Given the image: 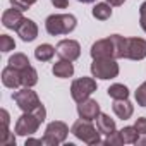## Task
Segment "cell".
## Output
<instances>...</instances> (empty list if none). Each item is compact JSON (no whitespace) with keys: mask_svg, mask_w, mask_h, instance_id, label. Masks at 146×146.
Here are the masks:
<instances>
[{"mask_svg":"<svg viewBox=\"0 0 146 146\" xmlns=\"http://www.w3.org/2000/svg\"><path fill=\"white\" fill-rule=\"evenodd\" d=\"M78 113H79V117H81V119L95 120L102 112H100V105L96 103V100L86 98V100L79 102V105H78Z\"/></svg>","mask_w":146,"mask_h":146,"instance_id":"cell-11","label":"cell"},{"mask_svg":"<svg viewBox=\"0 0 146 146\" xmlns=\"http://www.w3.org/2000/svg\"><path fill=\"white\" fill-rule=\"evenodd\" d=\"M41 119L35 112H24L16 122V134L17 136H31L38 131Z\"/></svg>","mask_w":146,"mask_h":146,"instance_id":"cell-7","label":"cell"},{"mask_svg":"<svg viewBox=\"0 0 146 146\" xmlns=\"http://www.w3.org/2000/svg\"><path fill=\"white\" fill-rule=\"evenodd\" d=\"M0 144L2 146H16V137L9 129H0Z\"/></svg>","mask_w":146,"mask_h":146,"instance_id":"cell-24","label":"cell"},{"mask_svg":"<svg viewBox=\"0 0 146 146\" xmlns=\"http://www.w3.org/2000/svg\"><path fill=\"white\" fill-rule=\"evenodd\" d=\"M146 57V41L143 38H125L124 58L143 60Z\"/></svg>","mask_w":146,"mask_h":146,"instance_id":"cell-9","label":"cell"},{"mask_svg":"<svg viewBox=\"0 0 146 146\" xmlns=\"http://www.w3.org/2000/svg\"><path fill=\"white\" fill-rule=\"evenodd\" d=\"M57 55L64 60H76L81 55V45L76 40H62L57 45Z\"/></svg>","mask_w":146,"mask_h":146,"instance_id":"cell-10","label":"cell"},{"mask_svg":"<svg viewBox=\"0 0 146 146\" xmlns=\"http://www.w3.org/2000/svg\"><path fill=\"white\" fill-rule=\"evenodd\" d=\"M0 117H2V125H0V129H9V112L7 110H0Z\"/></svg>","mask_w":146,"mask_h":146,"instance_id":"cell-31","label":"cell"},{"mask_svg":"<svg viewBox=\"0 0 146 146\" xmlns=\"http://www.w3.org/2000/svg\"><path fill=\"white\" fill-rule=\"evenodd\" d=\"M96 129H98L102 134L108 136V134L115 132V122H113V119H110L107 113H100V115L96 117Z\"/></svg>","mask_w":146,"mask_h":146,"instance_id":"cell-17","label":"cell"},{"mask_svg":"<svg viewBox=\"0 0 146 146\" xmlns=\"http://www.w3.org/2000/svg\"><path fill=\"white\" fill-rule=\"evenodd\" d=\"M136 144H146V134H144V137L143 139H137V143Z\"/></svg>","mask_w":146,"mask_h":146,"instance_id":"cell-35","label":"cell"},{"mask_svg":"<svg viewBox=\"0 0 146 146\" xmlns=\"http://www.w3.org/2000/svg\"><path fill=\"white\" fill-rule=\"evenodd\" d=\"M119 132H120L122 141L127 143V144H134V143H137V139H139V137H137L139 132H137L136 127H124V129H120Z\"/></svg>","mask_w":146,"mask_h":146,"instance_id":"cell-22","label":"cell"},{"mask_svg":"<svg viewBox=\"0 0 146 146\" xmlns=\"http://www.w3.org/2000/svg\"><path fill=\"white\" fill-rule=\"evenodd\" d=\"M139 24H141L143 31L146 33V0L141 4V7H139Z\"/></svg>","mask_w":146,"mask_h":146,"instance_id":"cell-29","label":"cell"},{"mask_svg":"<svg viewBox=\"0 0 146 146\" xmlns=\"http://www.w3.org/2000/svg\"><path fill=\"white\" fill-rule=\"evenodd\" d=\"M70 132L74 134L78 139H81L83 143H86V144H100L102 143L100 131L95 129L91 120H86V119H79L78 122H74Z\"/></svg>","mask_w":146,"mask_h":146,"instance_id":"cell-3","label":"cell"},{"mask_svg":"<svg viewBox=\"0 0 146 146\" xmlns=\"http://www.w3.org/2000/svg\"><path fill=\"white\" fill-rule=\"evenodd\" d=\"M21 81H23V86L33 88V86L38 83V72H36L31 65L24 67V69L21 70Z\"/></svg>","mask_w":146,"mask_h":146,"instance_id":"cell-19","label":"cell"},{"mask_svg":"<svg viewBox=\"0 0 146 146\" xmlns=\"http://www.w3.org/2000/svg\"><path fill=\"white\" fill-rule=\"evenodd\" d=\"M52 72H53L57 78L65 79V78H70L72 74H74V65L70 64V60H64V58H62V60H58V62L53 64Z\"/></svg>","mask_w":146,"mask_h":146,"instance_id":"cell-16","label":"cell"},{"mask_svg":"<svg viewBox=\"0 0 146 146\" xmlns=\"http://www.w3.org/2000/svg\"><path fill=\"white\" fill-rule=\"evenodd\" d=\"M14 48H16V43H14V40L11 36H7V35L0 36V50L2 52H11Z\"/></svg>","mask_w":146,"mask_h":146,"instance_id":"cell-25","label":"cell"},{"mask_svg":"<svg viewBox=\"0 0 146 146\" xmlns=\"http://www.w3.org/2000/svg\"><path fill=\"white\" fill-rule=\"evenodd\" d=\"M12 98H14V102L17 103V107H19L23 112H35V110L41 105L38 95H36L31 88H26V86H24L23 90L16 91V93L12 95Z\"/></svg>","mask_w":146,"mask_h":146,"instance_id":"cell-6","label":"cell"},{"mask_svg":"<svg viewBox=\"0 0 146 146\" xmlns=\"http://www.w3.org/2000/svg\"><path fill=\"white\" fill-rule=\"evenodd\" d=\"M17 35L21 36V40L23 41H33V40H36V36H38V26L35 24V21H31V19H23V23L17 26Z\"/></svg>","mask_w":146,"mask_h":146,"instance_id":"cell-13","label":"cell"},{"mask_svg":"<svg viewBox=\"0 0 146 146\" xmlns=\"http://www.w3.org/2000/svg\"><path fill=\"white\" fill-rule=\"evenodd\" d=\"M105 144H124V141H122V137H120V132H112V134H108L107 136V139H105Z\"/></svg>","mask_w":146,"mask_h":146,"instance_id":"cell-28","label":"cell"},{"mask_svg":"<svg viewBox=\"0 0 146 146\" xmlns=\"http://www.w3.org/2000/svg\"><path fill=\"white\" fill-rule=\"evenodd\" d=\"M134 127L137 129V132L139 134H146V117H139L137 120H136V124H134Z\"/></svg>","mask_w":146,"mask_h":146,"instance_id":"cell-30","label":"cell"},{"mask_svg":"<svg viewBox=\"0 0 146 146\" xmlns=\"http://www.w3.org/2000/svg\"><path fill=\"white\" fill-rule=\"evenodd\" d=\"M107 2L110 4V5H113V7H119V5H122L125 0H107Z\"/></svg>","mask_w":146,"mask_h":146,"instance_id":"cell-34","label":"cell"},{"mask_svg":"<svg viewBox=\"0 0 146 146\" xmlns=\"http://www.w3.org/2000/svg\"><path fill=\"white\" fill-rule=\"evenodd\" d=\"M107 93H108V96L113 98V100H125V98L129 96V90H127V86H124V84H112V86L107 90Z\"/></svg>","mask_w":146,"mask_h":146,"instance_id":"cell-21","label":"cell"},{"mask_svg":"<svg viewBox=\"0 0 146 146\" xmlns=\"http://www.w3.org/2000/svg\"><path fill=\"white\" fill-rule=\"evenodd\" d=\"M9 65H12V67L19 69V70H23L24 67L29 65V60H28V57H26L24 53H14V55L9 58Z\"/></svg>","mask_w":146,"mask_h":146,"instance_id":"cell-23","label":"cell"},{"mask_svg":"<svg viewBox=\"0 0 146 146\" xmlns=\"http://www.w3.org/2000/svg\"><path fill=\"white\" fill-rule=\"evenodd\" d=\"M76 26H78V21L72 14H53L45 21V29L50 36L69 35L70 31L76 29Z\"/></svg>","mask_w":146,"mask_h":146,"instance_id":"cell-2","label":"cell"},{"mask_svg":"<svg viewBox=\"0 0 146 146\" xmlns=\"http://www.w3.org/2000/svg\"><path fill=\"white\" fill-rule=\"evenodd\" d=\"M125 38L120 35H112L105 40H98L91 45V57L95 58H124Z\"/></svg>","mask_w":146,"mask_h":146,"instance_id":"cell-1","label":"cell"},{"mask_svg":"<svg viewBox=\"0 0 146 146\" xmlns=\"http://www.w3.org/2000/svg\"><path fill=\"white\" fill-rule=\"evenodd\" d=\"M91 74L98 79H113L119 76V64L115 58H95L91 64Z\"/></svg>","mask_w":146,"mask_h":146,"instance_id":"cell-4","label":"cell"},{"mask_svg":"<svg viewBox=\"0 0 146 146\" xmlns=\"http://www.w3.org/2000/svg\"><path fill=\"white\" fill-rule=\"evenodd\" d=\"M112 108H113L115 115H117L119 119H122V120L131 119V115H132V112H134V107H132V103H131L127 98H125V100H115L113 105H112Z\"/></svg>","mask_w":146,"mask_h":146,"instance_id":"cell-15","label":"cell"},{"mask_svg":"<svg viewBox=\"0 0 146 146\" xmlns=\"http://www.w3.org/2000/svg\"><path fill=\"white\" fill-rule=\"evenodd\" d=\"M2 83H4V86H7L11 90L19 88L23 84V81H21V70L16 69V67H12V65H7L2 70Z\"/></svg>","mask_w":146,"mask_h":146,"instance_id":"cell-12","label":"cell"},{"mask_svg":"<svg viewBox=\"0 0 146 146\" xmlns=\"http://www.w3.org/2000/svg\"><path fill=\"white\" fill-rule=\"evenodd\" d=\"M35 2H36V0H11L12 7H16V9H19V11H26V9H29Z\"/></svg>","mask_w":146,"mask_h":146,"instance_id":"cell-27","label":"cell"},{"mask_svg":"<svg viewBox=\"0 0 146 146\" xmlns=\"http://www.w3.org/2000/svg\"><path fill=\"white\" fill-rule=\"evenodd\" d=\"M95 91H96V81L91 79V78H79L70 86V95L78 103L90 98V95L95 93Z\"/></svg>","mask_w":146,"mask_h":146,"instance_id":"cell-8","label":"cell"},{"mask_svg":"<svg viewBox=\"0 0 146 146\" xmlns=\"http://www.w3.org/2000/svg\"><path fill=\"white\" fill-rule=\"evenodd\" d=\"M69 134V127L67 124L60 122V120H53L46 125V131H45V136H43V143L48 144V146H57L60 143L65 141Z\"/></svg>","mask_w":146,"mask_h":146,"instance_id":"cell-5","label":"cell"},{"mask_svg":"<svg viewBox=\"0 0 146 146\" xmlns=\"http://www.w3.org/2000/svg\"><path fill=\"white\" fill-rule=\"evenodd\" d=\"M136 102L139 107H146V81L136 90Z\"/></svg>","mask_w":146,"mask_h":146,"instance_id":"cell-26","label":"cell"},{"mask_svg":"<svg viewBox=\"0 0 146 146\" xmlns=\"http://www.w3.org/2000/svg\"><path fill=\"white\" fill-rule=\"evenodd\" d=\"M52 4L57 7V9H65L69 5V0H52Z\"/></svg>","mask_w":146,"mask_h":146,"instance_id":"cell-32","label":"cell"},{"mask_svg":"<svg viewBox=\"0 0 146 146\" xmlns=\"http://www.w3.org/2000/svg\"><path fill=\"white\" fill-rule=\"evenodd\" d=\"M21 12H23V11H19V9H16V7L5 11L4 16H2V24H4L7 29H17V26H19V24L23 23V19H24Z\"/></svg>","mask_w":146,"mask_h":146,"instance_id":"cell-14","label":"cell"},{"mask_svg":"<svg viewBox=\"0 0 146 146\" xmlns=\"http://www.w3.org/2000/svg\"><path fill=\"white\" fill-rule=\"evenodd\" d=\"M31 144H45L43 139H26V146H31Z\"/></svg>","mask_w":146,"mask_h":146,"instance_id":"cell-33","label":"cell"},{"mask_svg":"<svg viewBox=\"0 0 146 146\" xmlns=\"http://www.w3.org/2000/svg\"><path fill=\"white\" fill-rule=\"evenodd\" d=\"M78 2H83V4H93L95 0H78Z\"/></svg>","mask_w":146,"mask_h":146,"instance_id":"cell-36","label":"cell"},{"mask_svg":"<svg viewBox=\"0 0 146 146\" xmlns=\"http://www.w3.org/2000/svg\"><path fill=\"white\" fill-rule=\"evenodd\" d=\"M55 53H57V50H55L52 45H48V43H43V45L36 46V50H35V57H36L40 62H48V60H52Z\"/></svg>","mask_w":146,"mask_h":146,"instance_id":"cell-18","label":"cell"},{"mask_svg":"<svg viewBox=\"0 0 146 146\" xmlns=\"http://www.w3.org/2000/svg\"><path fill=\"white\" fill-rule=\"evenodd\" d=\"M110 16H112L110 4L102 2V4H96V5L93 7V17H95V19H98V21H107V19H110Z\"/></svg>","mask_w":146,"mask_h":146,"instance_id":"cell-20","label":"cell"}]
</instances>
